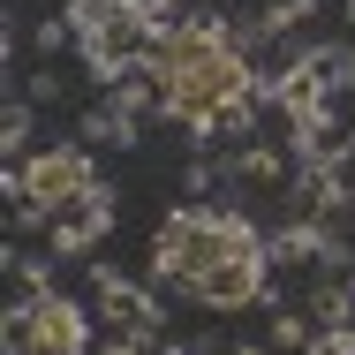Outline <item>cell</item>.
<instances>
[{"instance_id": "1", "label": "cell", "mask_w": 355, "mask_h": 355, "mask_svg": "<svg viewBox=\"0 0 355 355\" xmlns=\"http://www.w3.org/2000/svg\"><path fill=\"white\" fill-rule=\"evenodd\" d=\"M159 98H166V121L189 129L197 144H242L257 129V98H265V76L242 53L234 23L219 15H174L159 31Z\"/></svg>"}, {"instance_id": "2", "label": "cell", "mask_w": 355, "mask_h": 355, "mask_svg": "<svg viewBox=\"0 0 355 355\" xmlns=\"http://www.w3.org/2000/svg\"><path fill=\"white\" fill-rule=\"evenodd\" d=\"M151 272L174 280L182 295H197L205 310H250L265 295V280H272V250L242 212L182 205L151 234Z\"/></svg>"}, {"instance_id": "3", "label": "cell", "mask_w": 355, "mask_h": 355, "mask_svg": "<svg viewBox=\"0 0 355 355\" xmlns=\"http://www.w3.org/2000/svg\"><path fill=\"white\" fill-rule=\"evenodd\" d=\"M83 189H98V166L83 144H46L31 159H8V219L31 234V227H53L61 205H76Z\"/></svg>"}, {"instance_id": "4", "label": "cell", "mask_w": 355, "mask_h": 355, "mask_svg": "<svg viewBox=\"0 0 355 355\" xmlns=\"http://www.w3.org/2000/svg\"><path fill=\"white\" fill-rule=\"evenodd\" d=\"M0 348L8 355H83L91 348V310L69 302L61 287L38 302H8L0 310Z\"/></svg>"}, {"instance_id": "5", "label": "cell", "mask_w": 355, "mask_h": 355, "mask_svg": "<svg viewBox=\"0 0 355 355\" xmlns=\"http://www.w3.org/2000/svg\"><path fill=\"white\" fill-rule=\"evenodd\" d=\"M355 83V53L348 46H310L295 53V69H280L265 83V98L280 106L287 121H310V114H333V98Z\"/></svg>"}, {"instance_id": "6", "label": "cell", "mask_w": 355, "mask_h": 355, "mask_svg": "<svg viewBox=\"0 0 355 355\" xmlns=\"http://www.w3.org/2000/svg\"><path fill=\"white\" fill-rule=\"evenodd\" d=\"M174 15H159V8H121V15H106V23H91L83 38H76V53H83V69L98 76V83H114L121 69H144L151 53H159V31H166Z\"/></svg>"}, {"instance_id": "7", "label": "cell", "mask_w": 355, "mask_h": 355, "mask_svg": "<svg viewBox=\"0 0 355 355\" xmlns=\"http://www.w3.org/2000/svg\"><path fill=\"white\" fill-rule=\"evenodd\" d=\"M91 310L106 318V348L129 355V348H151L159 340V295L151 287H137L129 272H114V265H91Z\"/></svg>"}, {"instance_id": "8", "label": "cell", "mask_w": 355, "mask_h": 355, "mask_svg": "<svg viewBox=\"0 0 355 355\" xmlns=\"http://www.w3.org/2000/svg\"><path fill=\"white\" fill-rule=\"evenodd\" d=\"M106 227H114V189L98 182V189H83L76 205L53 212V227H46V234H53V257H91V250L106 242Z\"/></svg>"}, {"instance_id": "9", "label": "cell", "mask_w": 355, "mask_h": 355, "mask_svg": "<svg viewBox=\"0 0 355 355\" xmlns=\"http://www.w3.org/2000/svg\"><path fill=\"white\" fill-rule=\"evenodd\" d=\"M137 129H144V121L129 114V106H114V98L83 114V144H114V151H121V144H137Z\"/></svg>"}, {"instance_id": "10", "label": "cell", "mask_w": 355, "mask_h": 355, "mask_svg": "<svg viewBox=\"0 0 355 355\" xmlns=\"http://www.w3.org/2000/svg\"><path fill=\"white\" fill-rule=\"evenodd\" d=\"M8 302H38V295H53V272L38 265V257H23V250H8Z\"/></svg>"}, {"instance_id": "11", "label": "cell", "mask_w": 355, "mask_h": 355, "mask_svg": "<svg viewBox=\"0 0 355 355\" xmlns=\"http://www.w3.org/2000/svg\"><path fill=\"white\" fill-rule=\"evenodd\" d=\"M0 151H8V159H31V98H8V114H0Z\"/></svg>"}, {"instance_id": "12", "label": "cell", "mask_w": 355, "mask_h": 355, "mask_svg": "<svg viewBox=\"0 0 355 355\" xmlns=\"http://www.w3.org/2000/svg\"><path fill=\"white\" fill-rule=\"evenodd\" d=\"M31 38H38V53H46V61H53V53H69V46H76V23H69V8H61V15H46V23L31 31Z\"/></svg>"}, {"instance_id": "13", "label": "cell", "mask_w": 355, "mask_h": 355, "mask_svg": "<svg viewBox=\"0 0 355 355\" xmlns=\"http://www.w3.org/2000/svg\"><path fill=\"white\" fill-rule=\"evenodd\" d=\"M310 333H318L310 310H280V318H272V348H310Z\"/></svg>"}, {"instance_id": "14", "label": "cell", "mask_w": 355, "mask_h": 355, "mask_svg": "<svg viewBox=\"0 0 355 355\" xmlns=\"http://www.w3.org/2000/svg\"><path fill=\"white\" fill-rule=\"evenodd\" d=\"M310 348H318V355H355V325H318Z\"/></svg>"}, {"instance_id": "15", "label": "cell", "mask_w": 355, "mask_h": 355, "mask_svg": "<svg viewBox=\"0 0 355 355\" xmlns=\"http://www.w3.org/2000/svg\"><path fill=\"white\" fill-rule=\"evenodd\" d=\"M212 182H219V166H212V159H197V166H189V174H182V189H189V197H205V189H212Z\"/></svg>"}, {"instance_id": "16", "label": "cell", "mask_w": 355, "mask_h": 355, "mask_svg": "<svg viewBox=\"0 0 355 355\" xmlns=\"http://www.w3.org/2000/svg\"><path fill=\"white\" fill-rule=\"evenodd\" d=\"M348 15H355V0H348Z\"/></svg>"}, {"instance_id": "17", "label": "cell", "mask_w": 355, "mask_h": 355, "mask_svg": "<svg viewBox=\"0 0 355 355\" xmlns=\"http://www.w3.org/2000/svg\"><path fill=\"white\" fill-rule=\"evenodd\" d=\"M348 280H355V272H348Z\"/></svg>"}]
</instances>
